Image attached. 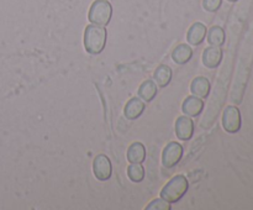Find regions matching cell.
I'll use <instances>...</instances> for the list:
<instances>
[{"mask_svg":"<svg viewBox=\"0 0 253 210\" xmlns=\"http://www.w3.org/2000/svg\"><path fill=\"white\" fill-rule=\"evenodd\" d=\"M208 29L203 22H194L187 32V41L192 46H199L204 42Z\"/></svg>","mask_w":253,"mask_h":210,"instance_id":"10","label":"cell"},{"mask_svg":"<svg viewBox=\"0 0 253 210\" xmlns=\"http://www.w3.org/2000/svg\"><path fill=\"white\" fill-rule=\"evenodd\" d=\"M207 39L210 46L221 47L226 41V34L221 26H212L207 34Z\"/></svg>","mask_w":253,"mask_h":210,"instance_id":"17","label":"cell"},{"mask_svg":"<svg viewBox=\"0 0 253 210\" xmlns=\"http://www.w3.org/2000/svg\"><path fill=\"white\" fill-rule=\"evenodd\" d=\"M227 1H230V2H236V1H239V0H227Z\"/></svg>","mask_w":253,"mask_h":210,"instance_id":"21","label":"cell"},{"mask_svg":"<svg viewBox=\"0 0 253 210\" xmlns=\"http://www.w3.org/2000/svg\"><path fill=\"white\" fill-rule=\"evenodd\" d=\"M183 146L178 142H169L162 153V165L166 168H173L183 157Z\"/></svg>","mask_w":253,"mask_h":210,"instance_id":"5","label":"cell"},{"mask_svg":"<svg viewBox=\"0 0 253 210\" xmlns=\"http://www.w3.org/2000/svg\"><path fill=\"white\" fill-rule=\"evenodd\" d=\"M147 210H170L172 207H170V203H168L167 200L165 199H155L150 203V204L146 207Z\"/></svg>","mask_w":253,"mask_h":210,"instance_id":"19","label":"cell"},{"mask_svg":"<svg viewBox=\"0 0 253 210\" xmlns=\"http://www.w3.org/2000/svg\"><path fill=\"white\" fill-rule=\"evenodd\" d=\"M108 40V31L104 26L90 24L84 30V48L89 54H100Z\"/></svg>","mask_w":253,"mask_h":210,"instance_id":"1","label":"cell"},{"mask_svg":"<svg viewBox=\"0 0 253 210\" xmlns=\"http://www.w3.org/2000/svg\"><path fill=\"white\" fill-rule=\"evenodd\" d=\"M113 16V6L108 0H95L90 5L88 12V20L90 24L99 26H108Z\"/></svg>","mask_w":253,"mask_h":210,"instance_id":"3","label":"cell"},{"mask_svg":"<svg viewBox=\"0 0 253 210\" xmlns=\"http://www.w3.org/2000/svg\"><path fill=\"white\" fill-rule=\"evenodd\" d=\"M145 109L146 105L141 100V98H131L126 103L125 109H124V114H125V118L128 119V120H136V119H138L142 115Z\"/></svg>","mask_w":253,"mask_h":210,"instance_id":"12","label":"cell"},{"mask_svg":"<svg viewBox=\"0 0 253 210\" xmlns=\"http://www.w3.org/2000/svg\"><path fill=\"white\" fill-rule=\"evenodd\" d=\"M137 95L138 98H141L146 103H151L156 98V95H157V84L153 81H151V79H147V81H145L140 85Z\"/></svg>","mask_w":253,"mask_h":210,"instance_id":"16","label":"cell"},{"mask_svg":"<svg viewBox=\"0 0 253 210\" xmlns=\"http://www.w3.org/2000/svg\"><path fill=\"white\" fill-rule=\"evenodd\" d=\"M193 57V48L189 46V44H178L172 52V59L177 64H185L192 59Z\"/></svg>","mask_w":253,"mask_h":210,"instance_id":"14","label":"cell"},{"mask_svg":"<svg viewBox=\"0 0 253 210\" xmlns=\"http://www.w3.org/2000/svg\"><path fill=\"white\" fill-rule=\"evenodd\" d=\"M189 189V182L185 178V175L178 174L173 177L165 187L161 190V198L167 200L168 203L173 204V203H178L185 193Z\"/></svg>","mask_w":253,"mask_h":210,"instance_id":"2","label":"cell"},{"mask_svg":"<svg viewBox=\"0 0 253 210\" xmlns=\"http://www.w3.org/2000/svg\"><path fill=\"white\" fill-rule=\"evenodd\" d=\"M127 177L131 182L140 183L145 179V168L141 163H131L127 167Z\"/></svg>","mask_w":253,"mask_h":210,"instance_id":"18","label":"cell"},{"mask_svg":"<svg viewBox=\"0 0 253 210\" xmlns=\"http://www.w3.org/2000/svg\"><path fill=\"white\" fill-rule=\"evenodd\" d=\"M221 5L222 0H203V7L208 12H216Z\"/></svg>","mask_w":253,"mask_h":210,"instance_id":"20","label":"cell"},{"mask_svg":"<svg viewBox=\"0 0 253 210\" xmlns=\"http://www.w3.org/2000/svg\"><path fill=\"white\" fill-rule=\"evenodd\" d=\"M173 72L172 69L169 68L166 64H162V66H158L156 68L155 73H153V79H155V83L157 84L161 88H166L167 85H169L170 81H172Z\"/></svg>","mask_w":253,"mask_h":210,"instance_id":"15","label":"cell"},{"mask_svg":"<svg viewBox=\"0 0 253 210\" xmlns=\"http://www.w3.org/2000/svg\"><path fill=\"white\" fill-rule=\"evenodd\" d=\"M242 118L241 111L237 106L229 105L222 113V127L229 133H237L241 130Z\"/></svg>","mask_w":253,"mask_h":210,"instance_id":"4","label":"cell"},{"mask_svg":"<svg viewBox=\"0 0 253 210\" xmlns=\"http://www.w3.org/2000/svg\"><path fill=\"white\" fill-rule=\"evenodd\" d=\"M126 158L130 163H142L146 160V147L141 142L131 143L127 148Z\"/></svg>","mask_w":253,"mask_h":210,"instance_id":"13","label":"cell"},{"mask_svg":"<svg viewBox=\"0 0 253 210\" xmlns=\"http://www.w3.org/2000/svg\"><path fill=\"white\" fill-rule=\"evenodd\" d=\"M210 90H211V84H210L209 79L205 77H197L193 79L192 84H190V91L193 95L198 96V98L207 99L209 96Z\"/></svg>","mask_w":253,"mask_h":210,"instance_id":"11","label":"cell"},{"mask_svg":"<svg viewBox=\"0 0 253 210\" xmlns=\"http://www.w3.org/2000/svg\"><path fill=\"white\" fill-rule=\"evenodd\" d=\"M175 135L179 140L182 141H189L190 138L194 135V121L187 115L179 116V118L175 120Z\"/></svg>","mask_w":253,"mask_h":210,"instance_id":"7","label":"cell"},{"mask_svg":"<svg viewBox=\"0 0 253 210\" xmlns=\"http://www.w3.org/2000/svg\"><path fill=\"white\" fill-rule=\"evenodd\" d=\"M224 57L221 47L209 46L203 52V64L209 69H215L220 66Z\"/></svg>","mask_w":253,"mask_h":210,"instance_id":"8","label":"cell"},{"mask_svg":"<svg viewBox=\"0 0 253 210\" xmlns=\"http://www.w3.org/2000/svg\"><path fill=\"white\" fill-rule=\"evenodd\" d=\"M204 106L205 104L202 98H198L195 95H189L183 101L182 110L184 115L189 116V118H198L203 113V110H204Z\"/></svg>","mask_w":253,"mask_h":210,"instance_id":"9","label":"cell"},{"mask_svg":"<svg viewBox=\"0 0 253 210\" xmlns=\"http://www.w3.org/2000/svg\"><path fill=\"white\" fill-rule=\"evenodd\" d=\"M93 172L96 179L101 180V182L110 179L111 173H113V166H111L110 158L108 156L103 155V153L96 156L93 162Z\"/></svg>","mask_w":253,"mask_h":210,"instance_id":"6","label":"cell"}]
</instances>
